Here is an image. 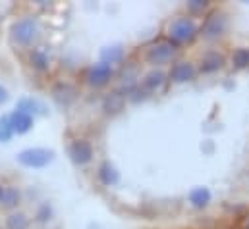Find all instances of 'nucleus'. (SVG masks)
Here are the masks:
<instances>
[{"label": "nucleus", "instance_id": "obj_14", "mask_svg": "<svg viewBox=\"0 0 249 229\" xmlns=\"http://www.w3.org/2000/svg\"><path fill=\"white\" fill-rule=\"evenodd\" d=\"M224 65V56L222 54H218V52H207L203 60H201V71L203 73H213V71H216V69H220Z\"/></svg>", "mask_w": 249, "mask_h": 229}, {"label": "nucleus", "instance_id": "obj_21", "mask_svg": "<svg viewBox=\"0 0 249 229\" xmlns=\"http://www.w3.org/2000/svg\"><path fill=\"white\" fill-rule=\"evenodd\" d=\"M232 62H234V65H236L238 69L248 67L249 65V49H238V50H234Z\"/></svg>", "mask_w": 249, "mask_h": 229}, {"label": "nucleus", "instance_id": "obj_27", "mask_svg": "<svg viewBox=\"0 0 249 229\" xmlns=\"http://www.w3.org/2000/svg\"><path fill=\"white\" fill-rule=\"evenodd\" d=\"M248 229H249V220H248Z\"/></svg>", "mask_w": 249, "mask_h": 229}, {"label": "nucleus", "instance_id": "obj_23", "mask_svg": "<svg viewBox=\"0 0 249 229\" xmlns=\"http://www.w3.org/2000/svg\"><path fill=\"white\" fill-rule=\"evenodd\" d=\"M37 222L39 224H47V222H51L53 220V208L49 206V204H41L39 206V210H37Z\"/></svg>", "mask_w": 249, "mask_h": 229}, {"label": "nucleus", "instance_id": "obj_18", "mask_svg": "<svg viewBox=\"0 0 249 229\" xmlns=\"http://www.w3.org/2000/svg\"><path fill=\"white\" fill-rule=\"evenodd\" d=\"M19 202H21V193H19V189H16V187H6L0 204H2L6 210H12V208H16Z\"/></svg>", "mask_w": 249, "mask_h": 229}, {"label": "nucleus", "instance_id": "obj_26", "mask_svg": "<svg viewBox=\"0 0 249 229\" xmlns=\"http://www.w3.org/2000/svg\"><path fill=\"white\" fill-rule=\"evenodd\" d=\"M4 189H6V187L0 185V202H2V196H4Z\"/></svg>", "mask_w": 249, "mask_h": 229}, {"label": "nucleus", "instance_id": "obj_4", "mask_svg": "<svg viewBox=\"0 0 249 229\" xmlns=\"http://www.w3.org/2000/svg\"><path fill=\"white\" fill-rule=\"evenodd\" d=\"M53 160H54V150H49V148H27V150H21L18 154V162L21 166L33 168V170L45 168Z\"/></svg>", "mask_w": 249, "mask_h": 229}, {"label": "nucleus", "instance_id": "obj_9", "mask_svg": "<svg viewBox=\"0 0 249 229\" xmlns=\"http://www.w3.org/2000/svg\"><path fill=\"white\" fill-rule=\"evenodd\" d=\"M164 81H166V75H164L162 71H157V69H155V71L147 73V75L141 79V89H143L145 93H157V91L162 89Z\"/></svg>", "mask_w": 249, "mask_h": 229}, {"label": "nucleus", "instance_id": "obj_13", "mask_svg": "<svg viewBox=\"0 0 249 229\" xmlns=\"http://www.w3.org/2000/svg\"><path fill=\"white\" fill-rule=\"evenodd\" d=\"M16 110H19V112H25V114L29 115H45L47 114V106L43 104V102H39V100H35V98H21L19 102H18V108Z\"/></svg>", "mask_w": 249, "mask_h": 229}, {"label": "nucleus", "instance_id": "obj_10", "mask_svg": "<svg viewBox=\"0 0 249 229\" xmlns=\"http://www.w3.org/2000/svg\"><path fill=\"white\" fill-rule=\"evenodd\" d=\"M10 125H12L14 133H19V135H23V133H27V131L33 127V115H29V114H25V112H19V110H16L14 114L10 115Z\"/></svg>", "mask_w": 249, "mask_h": 229}, {"label": "nucleus", "instance_id": "obj_15", "mask_svg": "<svg viewBox=\"0 0 249 229\" xmlns=\"http://www.w3.org/2000/svg\"><path fill=\"white\" fill-rule=\"evenodd\" d=\"M99 179H101L105 185L112 187V185H116V183L120 181V173H118V170H116L110 162H103L101 168H99Z\"/></svg>", "mask_w": 249, "mask_h": 229}, {"label": "nucleus", "instance_id": "obj_8", "mask_svg": "<svg viewBox=\"0 0 249 229\" xmlns=\"http://www.w3.org/2000/svg\"><path fill=\"white\" fill-rule=\"evenodd\" d=\"M193 77H195V65L191 62H178L170 71V79L174 83H186Z\"/></svg>", "mask_w": 249, "mask_h": 229}, {"label": "nucleus", "instance_id": "obj_11", "mask_svg": "<svg viewBox=\"0 0 249 229\" xmlns=\"http://www.w3.org/2000/svg\"><path fill=\"white\" fill-rule=\"evenodd\" d=\"M53 97L58 104L68 106L73 98H75V87L70 85V83H56L54 89H53Z\"/></svg>", "mask_w": 249, "mask_h": 229}, {"label": "nucleus", "instance_id": "obj_24", "mask_svg": "<svg viewBox=\"0 0 249 229\" xmlns=\"http://www.w3.org/2000/svg\"><path fill=\"white\" fill-rule=\"evenodd\" d=\"M187 8H189L191 12H203V10L207 8V2H203V0H193V2H187Z\"/></svg>", "mask_w": 249, "mask_h": 229}, {"label": "nucleus", "instance_id": "obj_20", "mask_svg": "<svg viewBox=\"0 0 249 229\" xmlns=\"http://www.w3.org/2000/svg\"><path fill=\"white\" fill-rule=\"evenodd\" d=\"M6 228L8 229H27L29 228V220L25 214L18 212V214H10L6 220Z\"/></svg>", "mask_w": 249, "mask_h": 229}, {"label": "nucleus", "instance_id": "obj_5", "mask_svg": "<svg viewBox=\"0 0 249 229\" xmlns=\"http://www.w3.org/2000/svg\"><path fill=\"white\" fill-rule=\"evenodd\" d=\"M226 27H228L226 16H224L222 12H213V14L205 19V23H203V27H201V35H203L207 41H214V39H218V37H222V35L226 33Z\"/></svg>", "mask_w": 249, "mask_h": 229}, {"label": "nucleus", "instance_id": "obj_22", "mask_svg": "<svg viewBox=\"0 0 249 229\" xmlns=\"http://www.w3.org/2000/svg\"><path fill=\"white\" fill-rule=\"evenodd\" d=\"M14 135V129L10 125V115H2L0 117V143H8Z\"/></svg>", "mask_w": 249, "mask_h": 229}, {"label": "nucleus", "instance_id": "obj_1", "mask_svg": "<svg viewBox=\"0 0 249 229\" xmlns=\"http://www.w3.org/2000/svg\"><path fill=\"white\" fill-rule=\"evenodd\" d=\"M39 33H41V27H39L37 19L25 17V19H19V21H16L12 25L10 37H12V43L14 45H18V47H29V45H33L39 39Z\"/></svg>", "mask_w": 249, "mask_h": 229}, {"label": "nucleus", "instance_id": "obj_17", "mask_svg": "<svg viewBox=\"0 0 249 229\" xmlns=\"http://www.w3.org/2000/svg\"><path fill=\"white\" fill-rule=\"evenodd\" d=\"M189 202L195 206V208H203L211 202V191L205 189V187H197L189 193Z\"/></svg>", "mask_w": 249, "mask_h": 229}, {"label": "nucleus", "instance_id": "obj_12", "mask_svg": "<svg viewBox=\"0 0 249 229\" xmlns=\"http://www.w3.org/2000/svg\"><path fill=\"white\" fill-rule=\"evenodd\" d=\"M124 104H125V97L122 93L114 91V93L107 95V98H105V102H103V108H105L107 114L114 115V114H120V112L124 110Z\"/></svg>", "mask_w": 249, "mask_h": 229}, {"label": "nucleus", "instance_id": "obj_7", "mask_svg": "<svg viewBox=\"0 0 249 229\" xmlns=\"http://www.w3.org/2000/svg\"><path fill=\"white\" fill-rule=\"evenodd\" d=\"M114 75V69L110 64H105V62H99L95 65L89 67L87 71V83L93 85V87H105Z\"/></svg>", "mask_w": 249, "mask_h": 229}, {"label": "nucleus", "instance_id": "obj_16", "mask_svg": "<svg viewBox=\"0 0 249 229\" xmlns=\"http://www.w3.org/2000/svg\"><path fill=\"white\" fill-rule=\"evenodd\" d=\"M29 64L37 69V71H47L49 65H51V60L45 49H33L31 54H29Z\"/></svg>", "mask_w": 249, "mask_h": 229}, {"label": "nucleus", "instance_id": "obj_6", "mask_svg": "<svg viewBox=\"0 0 249 229\" xmlns=\"http://www.w3.org/2000/svg\"><path fill=\"white\" fill-rule=\"evenodd\" d=\"M68 154H70V158H71L73 164L85 166V164H89V162L93 160V147H91L89 141L77 139V141H73V143L70 145Z\"/></svg>", "mask_w": 249, "mask_h": 229}, {"label": "nucleus", "instance_id": "obj_25", "mask_svg": "<svg viewBox=\"0 0 249 229\" xmlns=\"http://www.w3.org/2000/svg\"><path fill=\"white\" fill-rule=\"evenodd\" d=\"M6 100H8V91H6V87L0 85V104H4Z\"/></svg>", "mask_w": 249, "mask_h": 229}, {"label": "nucleus", "instance_id": "obj_19", "mask_svg": "<svg viewBox=\"0 0 249 229\" xmlns=\"http://www.w3.org/2000/svg\"><path fill=\"white\" fill-rule=\"evenodd\" d=\"M101 62H105V64H118V62H122L124 60V49L120 47V45H116V47H107V49H103L101 50Z\"/></svg>", "mask_w": 249, "mask_h": 229}, {"label": "nucleus", "instance_id": "obj_2", "mask_svg": "<svg viewBox=\"0 0 249 229\" xmlns=\"http://www.w3.org/2000/svg\"><path fill=\"white\" fill-rule=\"evenodd\" d=\"M197 25L193 19L189 17H178L170 23L168 27V37L170 41L178 47V45H186V43H191L195 37H197Z\"/></svg>", "mask_w": 249, "mask_h": 229}, {"label": "nucleus", "instance_id": "obj_3", "mask_svg": "<svg viewBox=\"0 0 249 229\" xmlns=\"http://www.w3.org/2000/svg\"><path fill=\"white\" fill-rule=\"evenodd\" d=\"M176 52H178V47H176L172 41L162 39V41L153 43V45L147 49L145 58H147V62L153 64V65H164V64L172 62V58L176 56Z\"/></svg>", "mask_w": 249, "mask_h": 229}]
</instances>
